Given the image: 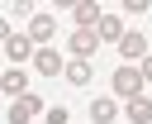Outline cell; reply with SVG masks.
Returning a JSON list of instances; mask_svg holds the SVG:
<instances>
[{"mask_svg":"<svg viewBox=\"0 0 152 124\" xmlns=\"http://www.w3.org/2000/svg\"><path fill=\"white\" fill-rule=\"evenodd\" d=\"M33 62H38V72H43V76H57V72L66 67V62H62V52H52V48H38V57H33Z\"/></svg>","mask_w":152,"mask_h":124,"instance_id":"obj_9","label":"cell"},{"mask_svg":"<svg viewBox=\"0 0 152 124\" xmlns=\"http://www.w3.org/2000/svg\"><path fill=\"white\" fill-rule=\"evenodd\" d=\"M114 114H119V105H114L109 95H100V100H90V119H95V124H114Z\"/></svg>","mask_w":152,"mask_h":124,"instance_id":"obj_10","label":"cell"},{"mask_svg":"<svg viewBox=\"0 0 152 124\" xmlns=\"http://www.w3.org/2000/svg\"><path fill=\"white\" fill-rule=\"evenodd\" d=\"M124 33H128V29H124L119 14H100V24H95V38H100V43H119Z\"/></svg>","mask_w":152,"mask_h":124,"instance_id":"obj_3","label":"cell"},{"mask_svg":"<svg viewBox=\"0 0 152 124\" xmlns=\"http://www.w3.org/2000/svg\"><path fill=\"white\" fill-rule=\"evenodd\" d=\"M119 52L142 62V57H147V38H142V33H124V38H119Z\"/></svg>","mask_w":152,"mask_h":124,"instance_id":"obj_8","label":"cell"},{"mask_svg":"<svg viewBox=\"0 0 152 124\" xmlns=\"http://www.w3.org/2000/svg\"><path fill=\"white\" fill-rule=\"evenodd\" d=\"M0 91H5V95H28V76H24V72H5V76H0Z\"/></svg>","mask_w":152,"mask_h":124,"instance_id":"obj_11","label":"cell"},{"mask_svg":"<svg viewBox=\"0 0 152 124\" xmlns=\"http://www.w3.org/2000/svg\"><path fill=\"white\" fill-rule=\"evenodd\" d=\"M128 124H152V100H147V95L128 100Z\"/></svg>","mask_w":152,"mask_h":124,"instance_id":"obj_12","label":"cell"},{"mask_svg":"<svg viewBox=\"0 0 152 124\" xmlns=\"http://www.w3.org/2000/svg\"><path fill=\"white\" fill-rule=\"evenodd\" d=\"M5 52H10V62H33V43H28V38H19V33H10V38H5Z\"/></svg>","mask_w":152,"mask_h":124,"instance_id":"obj_7","label":"cell"},{"mask_svg":"<svg viewBox=\"0 0 152 124\" xmlns=\"http://www.w3.org/2000/svg\"><path fill=\"white\" fill-rule=\"evenodd\" d=\"M5 38H10V19L0 14V43H5Z\"/></svg>","mask_w":152,"mask_h":124,"instance_id":"obj_16","label":"cell"},{"mask_svg":"<svg viewBox=\"0 0 152 124\" xmlns=\"http://www.w3.org/2000/svg\"><path fill=\"white\" fill-rule=\"evenodd\" d=\"M114 91L128 95V100H138V95H142V76H138V67H114Z\"/></svg>","mask_w":152,"mask_h":124,"instance_id":"obj_1","label":"cell"},{"mask_svg":"<svg viewBox=\"0 0 152 124\" xmlns=\"http://www.w3.org/2000/svg\"><path fill=\"white\" fill-rule=\"evenodd\" d=\"M48 124H66V110H48Z\"/></svg>","mask_w":152,"mask_h":124,"instance_id":"obj_15","label":"cell"},{"mask_svg":"<svg viewBox=\"0 0 152 124\" xmlns=\"http://www.w3.org/2000/svg\"><path fill=\"white\" fill-rule=\"evenodd\" d=\"M57 33V24L48 19V14H33L28 19V43H38V48H48V38Z\"/></svg>","mask_w":152,"mask_h":124,"instance_id":"obj_6","label":"cell"},{"mask_svg":"<svg viewBox=\"0 0 152 124\" xmlns=\"http://www.w3.org/2000/svg\"><path fill=\"white\" fill-rule=\"evenodd\" d=\"M43 110V95H19L10 105V124H33V114Z\"/></svg>","mask_w":152,"mask_h":124,"instance_id":"obj_2","label":"cell"},{"mask_svg":"<svg viewBox=\"0 0 152 124\" xmlns=\"http://www.w3.org/2000/svg\"><path fill=\"white\" fill-rule=\"evenodd\" d=\"M62 76H66L71 86H86V81H90V62H81V57H76V62H66V67H62Z\"/></svg>","mask_w":152,"mask_h":124,"instance_id":"obj_13","label":"cell"},{"mask_svg":"<svg viewBox=\"0 0 152 124\" xmlns=\"http://www.w3.org/2000/svg\"><path fill=\"white\" fill-rule=\"evenodd\" d=\"M71 14H76V29H95L104 10H100L95 0H76V5H71Z\"/></svg>","mask_w":152,"mask_h":124,"instance_id":"obj_5","label":"cell"},{"mask_svg":"<svg viewBox=\"0 0 152 124\" xmlns=\"http://www.w3.org/2000/svg\"><path fill=\"white\" fill-rule=\"evenodd\" d=\"M138 76H142V86L152 81V57H142V62H138Z\"/></svg>","mask_w":152,"mask_h":124,"instance_id":"obj_14","label":"cell"},{"mask_svg":"<svg viewBox=\"0 0 152 124\" xmlns=\"http://www.w3.org/2000/svg\"><path fill=\"white\" fill-rule=\"evenodd\" d=\"M95 48H100L95 29H71V57H81V62H86V57H90Z\"/></svg>","mask_w":152,"mask_h":124,"instance_id":"obj_4","label":"cell"}]
</instances>
